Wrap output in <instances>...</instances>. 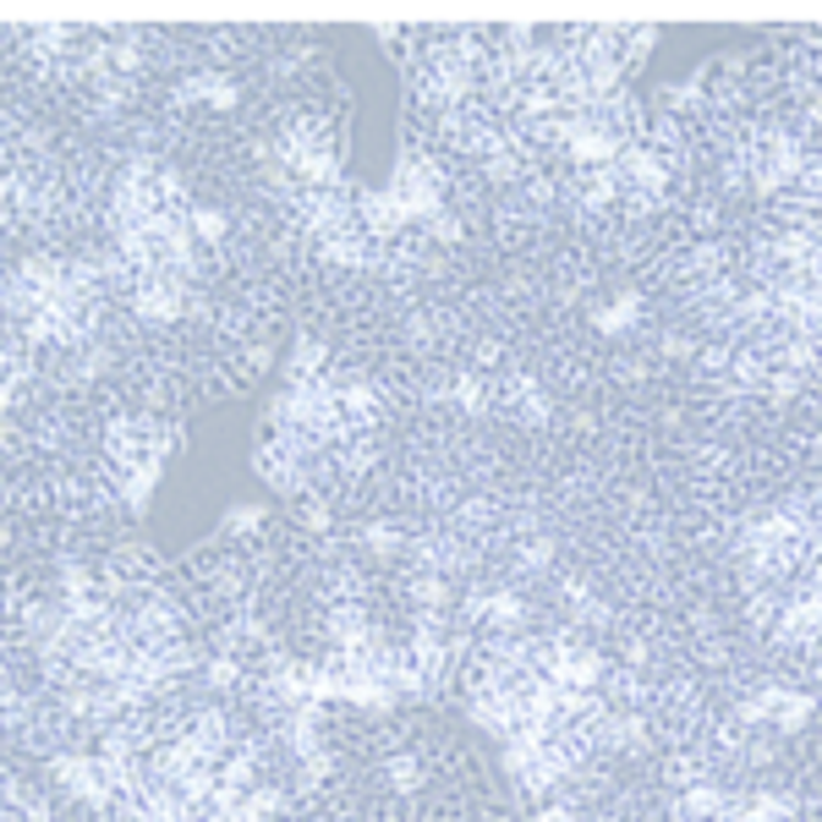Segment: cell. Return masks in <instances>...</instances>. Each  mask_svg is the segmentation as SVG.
Returning a JSON list of instances; mask_svg holds the SVG:
<instances>
[{"instance_id": "1", "label": "cell", "mask_w": 822, "mask_h": 822, "mask_svg": "<svg viewBox=\"0 0 822 822\" xmlns=\"http://www.w3.org/2000/svg\"><path fill=\"white\" fill-rule=\"evenodd\" d=\"M538 822H576V811H571V806H543Z\"/></svg>"}]
</instances>
